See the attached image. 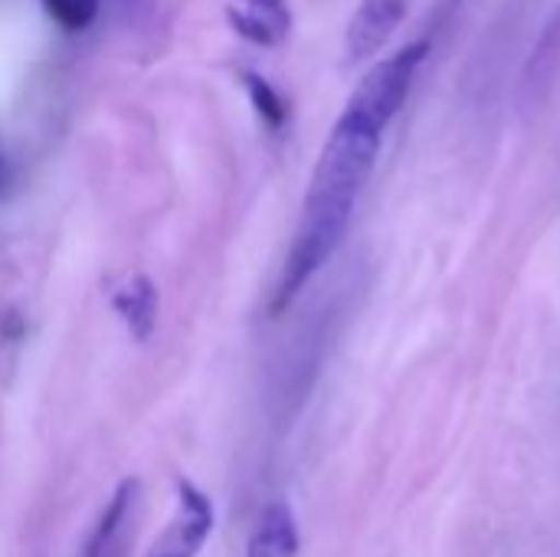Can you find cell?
I'll return each instance as SVG.
<instances>
[{
  "label": "cell",
  "mask_w": 560,
  "mask_h": 557,
  "mask_svg": "<svg viewBox=\"0 0 560 557\" xmlns=\"http://www.w3.org/2000/svg\"><path fill=\"white\" fill-rule=\"evenodd\" d=\"M407 16V3L404 0H361L358 13L348 23L345 33V53L351 62L374 56L400 26V20Z\"/></svg>",
  "instance_id": "4"
},
{
  "label": "cell",
  "mask_w": 560,
  "mask_h": 557,
  "mask_svg": "<svg viewBox=\"0 0 560 557\" xmlns=\"http://www.w3.org/2000/svg\"><path fill=\"white\" fill-rule=\"evenodd\" d=\"M226 20L243 39L256 46H279L292 30V13L285 0H233Z\"/></svg>",
  "instance_id": "5"
},
{
  "label": "cell",
  "mask_w": 560,
  "mask_h": 557,
  "mask_svg": "<svg viewBox=\"0 0 560 557\" xmlns=\"http://www.w3.org/2000/svg\"><path fill=\"white\" fill-rule=\"evenodd\" d=\"M299 555V529L289 506L276 502L259 515V525L249 538L246 557H295Z\"/></svg>",
  "instance_id": "6"
},
{
  "label": "cell",
  "mask_w": 560,
  "mask_h": 557,
  "mask_svg": "<svg viewBox=\"0 0 560 557\" xmlns=\"http://www.w3.org/2000/svg\"><path fill=\"white\" fill-rule=\"evenodd\" d=\"M7 187V164H3V158H0V190Z\"/></svg>",
  "instance_id": "11"
},
{
  "label": "cell",
  "mask_w": 560,
  "mask_h": 557,
  "mask_svg": "<svg viewBox=\"0 0 560 557\" xmlns=\"http://www.w3.org/2000/svg\"><path fill=\"white\" fill-rule=\"evenodd\" d=\"M351 210H354V207L338 204V200H328V197H315V194L305 197L302 220H299L292 250H289V256H285V269H282L279 292H276V302H272V312H276V315L305 289V282H308V279L331 259V253L341 246L345 230H348V223H351Z\"/></svg>",
  "instance_id": "1"
},
{
  "label": "cell",
  "mask_w": 560,
  "mask_h": 557,
  "mask_svg": "<svg viewBox=\"0 0 560 557\" xmlns=\"http://www.w3.org/2000/svg\"><path fill=\"white\" fill-rule=\"evenodd\" d=\"M135 499H138V479H125L115 489L112 502L105 506V512H102V519H98V525H95V532H92V538L85 545V557H108L115 538L121 535V529H125V522H128V515L135 509Z\"/></svg>",
  "instance_id": "8"
},
{
  "label": "cell",
  "mask_w": 560,
  "mask_h": 557,
  "mask_svg": "<svg viewBox=\"0 0 560 557\" xmlns=\"http://www.w3.org/2000/svg\"><path fill=\"white\" fill-rule=\"evenodd\" d=\"M213 532L210 499L187 479L177 483V512L144 557H197Z\"/></svg>",
  "instance_id": "3"
},
{
  "label": "cell",
  "mask_w": 560,
  "mask_h": 557,
  "mask_svg": "<svg viewBox=\"0 0 560 557\" xmlns=\"http://www.w3.org/2000/svg\"><path fill=\"white\" fill-rule=\"evenodd\" d=\"M115 312L125 318L128 332L138 341H148L154 325H158V289L148 276H135L118 295H115Z\"/></svg>",
  "instance_id": "7"
},
{
  "label": "cell",
  "mask_w": 560,
  "mask_h": 557,
  "mask_svg": "<svg viewBox=\"0 0 560 557\" xmlns=\"http://www.w3.org/2000/svg\"><path fill=\"white\" fill-rule=\"evenodd\" d=\"M243 82H246L249 102H253V108L259 112V118H262L272 131H279V128L285 125V118H289V108H285L282 95H279L262 76H256V72H243Z\"/></svg>",
  "instance_id": "9"
},
{
  "label": "cell",
  "mask_w": 560,
  "mask_h": 557,
  "mask_svg": "<svg viewBox=\"0 0 560 557\" xmlns=\"http://www.w3.org/2000/svg\"><path fill=\"white\" fill-rule=\"evenodd\" d=\"M430 53V39H417L410 46H404L400 53L387 56L384 62H377L354 89V95L348 98V108L351 115L371 121L374 128H387L390 118L400 112L407 92H410V82H413V72L420 69V62L427 59Z\"/></svg>",
  "instance_id": "2"
},
{
  "label": "cell",
  "mask_w": 560,
  "mask_h": 557,
  "mask_svg": "<svg viewBox=\"0 0 560 557\" xmlns=\"http://www.w3.org/2000/svg\"><path fill=\"white\" fill-rule=\"evenodd\" d=\"M102 0H43V10L62 26V30H85L98 16Z\"/></svg>",
  "instance_id": "10"
}]
</instances>
